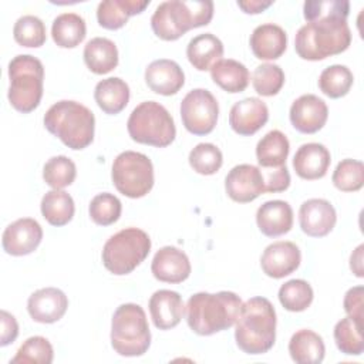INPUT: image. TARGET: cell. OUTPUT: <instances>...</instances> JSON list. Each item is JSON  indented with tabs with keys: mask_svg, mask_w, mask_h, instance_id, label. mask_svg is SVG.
Instances as JSON below:
<instances>
[{
	"mask_svg": "<svg viewBox=\"0 0 364 364\" xmlns=\"http://www.w3.org/2000/svg\"><path fill=\"white\" fill-rule=\"evenodd\" d=\"M242 299L233 291H199L189 297L185 314L189 328L199 336H212L230 328L240 313Z\"/></svg>",
	"mask_w": 364,
	"mask_h": 364,
	"instance_id": "6da1fadb",
	"label": "cell"
},
{
	"mask_svg": "<svg viewBox=\"0 0 364 364\" xmlns=\"http://www.w3.org/2000/svg\"><path fill=\"white\" fill-rule=\"evenodd\" d=\"M276 311L266 297H252L242 303L236 318L235 340L237 347L252 355L267 353L276 340Z\"/></svg>",
	"mask_w": 364,
	"mask_h": 364,
	"instance_id": "7a4b0ae2",
	"label": "cell"
},
{
	"mask_svg": "<svg viewBox=\"0 0 364 364\" xmlns=\"http://www.w3.org/2000/svg\"><path fill=\"white\" fill-rule=\"evenodd\" d=\"M351 31L347 18L323 17L307 21L294 37V48L303 60L318 61L348 48Z\"/></svg>",
	"mask_w": 364,
	"mask_h": 364,
	"instance_id": "3957f363",
	"label": "cell"
},
{
	"mask_svg": "<svg viewBox=\"0 0 364 364\" xmlns=\"http://www.w3.org/2000/svg\"><path fill=\"white\" fill-rule=\"evenodd\" d=\"M212 17L210 0H166L155 9L151 27L159 38L173 41L192 28L209 24Z\"/></svg>",
	"mask_w": 364,
	"mask_h": 364,
	"instance_id": "277c9868",
	"label": "cell"
},
{
	"mask_svg": "<svg viewBox=\"0 0 364 364\" xmlns=\"http://www.w3.org/2000/svg\"><path fill=\"white\" fill-rule=\"evenodd\" d=\"M44 127L50 134L61 139L65 146L80 151L94 139L95 117L85 105L71 100H61L47 109Z\"/></svg>",
	"mask_w": 364,
	"mask_h": 364,
	"instance_id": "5b68a950",
	"label": "cell"
},
{
	"mask_svg": "<svg viewBox=\"0 0 364 364\" xmlns=\"http://www.w3.org/2000/svg\"><path fill=\"white\" fill-rule=\"evenodd\" d=\"M111 346L124 357H138L148 351L151 331L139 304L125 303L117 307L111 320Z\"/></svg>",
	"mask_w": 364,
	"mask_h": 364,
	"instance_id": "8992f818",
	"label": "cell"
},
{
	"mask_svg": "<svg viewBox=\"0 0 364 364\" xmlns=\"http://www.w3.org/2000/svg\"><path fill=\"white\" fill-rule=\"evenodd\" d=\"M9 101L11 107L23 114L34 111L43 97L44 67L30 54H18L9 63Z\"/></svg>",
	"mask_w": 364,
	"mask_h": 364,
	"instance_id": "52a82bcc",
	"label": "cell"
},
{
	"mask_svg": "<svg viewBox=\"0 0 364 364\" xmlns=\"http://www.w3.org/2000/svg\"><path fill=\"white\" fill-rule=\"evenodd\" d=\"M127 129L135 142L156 148L171 145L176 135L172 115L156 101H144L136 105L128 118Z\"/></svg>",
	"mask_w": 364,
	"mask_h": 364,
	"instance_id": "ba28073f",
	"label": "cell"
},
{
	"mask_svg": "<svg viewBox=\"0 0 364 364\" xmlns=\"http://www.w3.org/2000/svg\"><path fill=\"white\" fill-rule=\"evenodd\" d=\"M151 239L138 228H125L112 235L102 247L105 269L117 276L128 274L149 255Z\"/></svg>",
	"mask_w": 364,
	"mask_h": 364,
	"instance_id": "9c48e42d",
	"label": "cell"
},
{
	"mask_svg": "<svg viewBox=\"0 0 364 364\" xmlns=\"http://www.w3.org/2000/svg\"><path fill=\"white\" fill-rule=\"evenodd\" d=\"M111 178L117 191L124 196L142 198L154 186V166L146 155L124 151L114 159Z\"/></svg>",
	"mask_w": 364,
	"mask_h": 364,
	"instance_id": "30bf717a",
	"label": "cell"
},
{
	"mask_svg": "<svg viewBox=\"0 0 364 364\" xmlns=\"http://www.w3.org/2000/svg\"><path fill=\"white\" fill-rule=\"evenodd\" d=\"M219 115V105L213 94L205 88L191 90L181 102L183 127L193 135H206L213 131Z\"/></svg>",
	"mask_w": 364,
	"mask_h": 364,
	"instance_id": "8fae6325",
	"label": "cell"
},
{
	"mask_svg": "<svg viewBox=\"0 0 364 364\" xmlns=\"http://www.w3.org/2000/svg\"><path fill=\"white\" fill-rule=\"evenodd\" d=\"M225 189L228 196L235 202H252L264 193L263 173L257 166L250 164L236 165L225 178Z\"/></svg>",
	"mask_w": 364,
	"mask_h": 364,
	"instance_id": "7c38bea8",
	"label": "cell"
},
{
	"mask_svg": "<svg viewBox=\"0 0 364 364\" xmlns=\"http://www.w3.org/2000/svg\"><path fill=\"white\" fill-rule=\"evenodd\" d=\"M43 239V229L33 218H21L10 223L1 237L6 253L11 256L30 255L37 249Z\"/></svg>",
	"mask_w": 364,
	"mask_h": 364,
	"instance_id": "4fadbf2b",
	"label": "cell"
},
{
	"mask_svg": "<svg viewBox=\"0 0 364 364\" xmlns=\"http://www.w3.org/2000/svg\"><path fill=\"white\" fill-rule=\"evenodd\" d=\"M337 222L334 206L321 198H311L301 203L299 209V223L301 230L311 237L328 235Z\"/></svg>",
	"mask_w": 364,
	"mask_h": 364,
	"instance_id": "5bb4252c",
	"label": "cell"
},
{
	"mask_svg": "<svg viewBox=\"0 0 364 364\" xmlns=\"http://www.w3.org/2000/svg\"><path fill=\"white\" fill-rule=\"evenodd\" d=\"M290 122L301 134L320 131L328 117L327 104L314 94L300 95L290 107Z\"/></svg>",
	"mask_w": 364,
	"mask_h": 364,
	"instance_id": "9a60e30c",
	"label": "cell"
},
{
	"mask_svg": "<svg viewBox=\"0 0 364 364\" xmlns=\"http://www.w3.org/2000/svg\"><path fill=\"white\" fill-rule=\"evenodd\" d=\"M301 262V253L296 243L280 240L270 243L262 253L260 266L266 276L282 279L293 273Z\"/></svg>",
	"mask_w": 364,
	"mask_h": 364,
	"instance_id": "2e32d148",
	"label": "cell"
},
{
	"mask_svg": "<svg viewBox=\"0 0 364 364\" xmlns=\"http://www.w3.org/2000/svg\"><path fill=\"white\" fill-rule=\"evenodd\" d=\"M68 299L57 287H44L36 290L27 300V311L37 323H55L67 311Z\"/></svg>",
	"mask_w": 364,
	"mask_h": 364,
	"instance_id": "e0dca14e",
	"label": "cell"
},
{
	"mask_svg": "<svg viewBox=\"0 0 364 364\" xmlns=\"http://www.w3.org/2000/svg\"><path fill=\"white\" fill-rule=\"evenodd\" d=\"M269 119L267 105L256 97H247L233 104L229 112V125L243 136L256 134Z\"/></svg>",
	"mask_w": 364,
	"mask_h": 364,
	"instance_id": "ac0fdd59",
	"label": "cell"
},
{
	"mask_svg": "<svg viewBox=\"0 0 364 364\" xmlns=\"http://www.w3.org/2000/svg\"><path fill=\"white\" fill-rule=\"evenodd\" d=\"M191 262L186 253L175 246L161 247L151 263L154 277L165 283H182L191 274Z\"/></svg>",
	"mask_w": 364,
	"mask_h": 364,
	"instance_id": "d6986e66",
	"label": "cell"
},
{
	"mask_svg": "<svg viewBox=\"0 0 364 364\" xmlns=\"http://www.w3.org/2000/svg\"><path fill=\"white\" fill-rule=\"evenodd\" d=\"M145 82L156 94L173 95L185 84V74L173 60L159 58L148 64L145 70Z\"/></svg>",
	"mask_w": 364,
	"mask_h": 364,
	"instance_id": "ffe728a7",
	"label": "cell"
},
{
	"mask_svg": "<svg viewBox=\"0 0 364 364\" xmlns=\"http://www.w3.org/2000/svg\"><path fill=\"white\" fill-rule=\"evenodd\" d=\"M331 156L328 149L318 142H309L299 146L293 158L296 173L307 181L323 178L330 166Z\"/></svg>",
	"mask_w": 364,
	"mask_h": 364,
	"instance_id": "44dd1931",
	"label": "cell"
},
{
	"mask_svg": "<svg viewBox=\"0 0 364 364\" xmlns=\"http://www.w3.org/2000/svg\"><path fill=\"white\" fill-rule=\"evenodd\" d=\"M183 301L178 291L161 289L149 299V313L154 326L159 330H169L179 324L183 316Z\"/></svg>",
	"mask_w": 364,
	"mask_h": 364,
	"instance_id": "7402d4cb",
	"label": "cell"
},
{
	"mask_svg": "<svg viewBox=\"0 0 364 364\" xmlns=\"http://www.w3.org/2000/svg\"><path fill=\"white\" fill-rule=\"evenodd\" d=\"M256 223L263 235L269 237L282 236L293 226V209L286 200H267L259 206Z\"/></svg>",
	"mask_w": 364,
	"mask_h": 364,
	"instance_id": "603a6c76",
	"label": "cell"
},
{
	"mask_svg": "<svg viewBox=\"0 0 364 364\" xmlns=\"http://www.w3.org/2000/svg\"><path fill=\"white\" fill-rule=\"evenodd\" d=\"M249 44L256 58L276 60L286 51L287 34L280 26L264 23L252 31Z\"/></svg>",
	"mask_w": 364,
	"mask_h": 364,
	"instance_id": "cb8c5ba5",
	"label": "cell"
},
{
	"mask_svg": "<svg viewBox=\"0 0 364 364\" xmlns=\"http://www.w3.org/2000/svg\"><path fill=\"white\" fill-rule=\"evenodd\" d=\"M149 0H104L97 7L98 24L107 30H118L131 16L142 13Z\"/></svg>",
	"mask_w": 364,
	"mask_h": 364,
	"instance_id": "d4e9b609",
	"label": "cell"
},
{
	"mask_svg": "<svg viewBox=\"0 0 364 364\" xmlns=\"http://www.w3.org/2000/svg\"><path fill=\"white\" fill-rule=\"evenodd\" d=\"M223 55V43L212 33H203L193 37L186 47L189 63L199 71L210 70V67Z\"/></svg>",
	"mask_w": 364,
	"mask_h": 364,
	"instance_id": "484cf974",
	"label": "cell"
},
{
	"mask_svg": "<svg viewBox=\"0 0 364 364\" xmlns=\"http://www.w3.org/2000/svg\"><path fill=\"white\" fill-rule=\"evenodd\" d=\"M289 353L299 364H320L326 354L321 336L313 330L303 328L296 331L289 341Z\"/></svg>",
	"mask_w": 364,
	"mask_h": 364,
	"instance_id": "4316f807",
	"label": "cell"
},
{
	"mask_svg": "<svg viewBox=\"0 0 364 364\" xmlns=\"http://www.w3.org/2000/svg\"><path fill=\"white\" fill-rule=\"evenodd\" d=\"M94 98L105 114L115 115L127 107L129 101V87L119 77H109L97 82Z\"/></svg>",
	"mask_w": 364,
	"mask_h": 364,
	"instance_id": "83f0119b",
	"label": "cell"
},
{
	"mask_svg": "<svg viewBox=\"0 0 364 364\" xmlns=\"http://www.w3.org/2000/svg\"><path fill=\"white\" fill-rule=\"evenodd\" d=\"M84 63L94 74H107L118 65V50L112 40L94 37L84 47Z\"/></svg>",
	"mask_w": 364,
	"mask_h": 364,
	"instance_id": "f1b7e54d",
	"label": "cell"
},
{
	"mask_svg": "<svg viewBox=\"0 0 364 364\" xmlns=\"http://www.w3.org/2000/svg\"><path fill=\"white\" fill-rule=\"evenodd\" d=\"M210 77L215 84L230 94L245 91L250 80L246 65L232 58H220L216 61L210 67Z\"/></svg>",
	"mask_w": 364,
	"mask_h": 364,
	"instance_id": "f546056e",
	"label": "cell"
},
{
	"mask_svg": "<svg viewBox=\"0 0 364 364\" xmlns=\"http://www.w3.org/2000/svg\"><path fill=\"white\" fill-rule=\"evenodd\" d=\"M290 151L287 136L279 131H269L256 145V158L263 169L279 168L286 165V159Z\"/></svg>",
	"mask_w": 364,
	"mask_h": 364,
	"instance_id": "4dcf8cb0",
	"label": "cell"
},
{
	"mask_svg": "<svg viewBox=\"0 0 364 364\" xmlns=\"http://www.w3.org/2000/svg\"><path fill=\"white\" fill-rule=\"evenodd\" d=\"M87 34L85 20L77 13H63L57 16L51 26V37L58 47L74 48Z\"/></svg>",
	"mask_w": 364,
	"mask_h": 364,
	"instance_id": "1f68e13d",
	"label": "cell"
},
{
	"mask_svg": "<svg viewBox=\"0 0 364 364\" xmlns=\"http://www.w3.org/2000/svg\"><path fill=\"white\" fill-rule=\"evenodd\" d=\"M41 215L53 226L67 225L75 212L74 200L70 193L61 189H53L44 193L41 199Z\"/></svg>",
	"mask_w": 364,
	"mask_h": 364,
	"instance_id": "d6a6232c",
	"label": "cell"
},
{
	"mask_svg": "<svg viewBox=\"0 0 364 364\" xmlns=\"http://www.w3.org/2000/svg\"><path fill=\"white\" fill-rule=\"evenodd\" d=\"M363 321L350 316L341 318L334 326V341L337 348L347 355H361L364 351Z\"/></svg>",
	"mask_w": 364,
	"mask_h": 364,
	"instance_id": "836d02e7",
	"label": "cell"
},
{
	"mask_svg": "<svg viewBox=\"0 0 364 364\" xmlns=\"http://www.w3.org/2000/svg\"><path fill=\"white\" fill-rule=\"evenodd\" d=\"M354 77L348 67L333 64L324 68L318 77L320 91L330 98H340L348 94Z\"/></svg>",
	"mask_w": 364,
	"mask_h": 364,
	"instance_id": "e575fe53",
	"label": "cell"
},
{
	"mask_svg": "<svg viewBox=\"0 0 364 364\" xmlns=\"http://www.w3.org/2000/svg\"><path fill=\"white\" fill-rule=\"evenodd\" d=\"M313 289L303 279H291L280 286L279 301L289 311H303L313 301Z\"/></svg>",
	"mask_w": 364,
	"mask_h": 364,
	"instance_id": "d590c367",
	"label": "cell"
},
{
	"mask_svg": "<svg viewBox=\"0 0 364 364\" xmlns=\"http://www.w3.org/2000/svg\"><path fill=\"white\" fill-rule=\"evenodd\" d=\"M77 176L75 164L64 155L50 158L43 168V178L53 189H63L70 186Z\"/></svg>",
	"mask_w": 364,
	"mask_h": 364,
	"instance_id": "8d00e7d4",
	"label": "cell"
},
{
	"mask_svg": "<svg viewBox=\"0 0 364 364\" xmlns=\"http://www.w3.org/2000/svg\"><path fill=\"white\" fill-rule=\"evenodd\" d=\"M14 40L23 47H41L46 43V26L41 18L26 14L17 18L13 27Z\"/></svg>",
	"mask_w": 364,
	"mask_h": 364,
	"instance_id": "74e56055",
	"label": "cell"
},
{
	"mask_svg": "<svg viewBox=\"0 0 364 364\" xmlns=\"http://www.w3.org/2000/svg\"><path fill=\"white\" fill-rule=\"evenodd\" d=\"M331 181L338 191L355 192L364 185V165L361 161L343 159L337 164Z\"/></svg>",
	"mask_w": 364,
	"mask_h": 364,
	"instance_id": "f35d334b",
	"label": "cell"
},
{
	"mask_svg": "<svg viewBox=\"0 0 364 364\" xmlns=\"http://www.w3.org/2000/svg\"><path fill=\"white\" fill-rule=\"evenodd\" d=\"M88 212L94 223L100 226H108L119 219L122 212V203L115 195L109 192H102L92 198Z\"/></svg>",
	"mask_w": 364,
	"mask_h": 364,
	"instance_id": "ab89813d",
	"label": "cell"
},
{
	"mask_svg": "<svg viewBox=\"0 0 364 364\" xmlns=\"http://www.w3.org/2000/svg\"><path fill=\"white\" fill-rule=\"evenodd\" d=\"M189 165L192 169L200 175L216 173L222 164L223 155L220 149L210 142H200L189 152Z\"/></svg>",
	"mask_w": 364,
	"mask_h": 364,
	"instance_id": "60d3db41",
	"label": "cell"
},
{
	"mask_svg": "<svg viewBox=\"0 0 364 364\" xmlns=\"http://www.w3.org/2000/svg\"><path fill=\"white\" fill-rule=\"evenodd\" d=\"M252 84L257 94L263 97H273L284 84V73L277 64H260L253 71Z\"/></svg>",
	"mask_w": 364,
	"mask_h": 364,
	"instance_id": "b9f144b4",
	"label": "cell"
},
{
	"mask_svg": "<svg viewBox=\"0 0 364 364\" xmlns=\"http://www.w3.org/2000/svg\"><path fill=\"white\" fill-rule=\"evenodd\" d=\"M54 351L53 346L46 337L34 336L27 338L10 363H34V364H50L53 363Z\"/></svg>",
	"mask_w": 364,
	"mask_h": 364,
	"instance_id": "7bdbcfd3",
	"label": "cell"
},
{
	"mask_svg": "<svg viewBox=\"0 0 364 364\" xmlns=\"http://www.w3.org/2000/svg\"><path fill=\"white\" fill-rule=\"evenodd\" d=\"M350 3L347 0H307L303 6V14L307 21L323 17L347 18Z\"/></svg>",
	"mask_w": 364,
	"mask_h": 364,
	"instance_id": "ee69618b",
	"label": "cell"
},
{
	"mask_svg": "<svg viewBox=\"0 0 364 364\" xmlns=\"http://www.w3.org/2000/svg\"><path fill=\"white\" fill-rule=\"evenodd\" d=\"M264 178V192H283L290 185V173L286 165L262 171Z\"/></svg>",
	"mask_w": 364,
	"mask_h": 364,
	"instance_id": "f6af8a7d",
	"label": "cell"
},
{
	"mask_svg": "<svg viewBox=\"0 0 364 364\" xmlns=\"http://www.w3.org/2000/svg\"><path fill=\"white\" fill-rule=\"evenodd\" d=\"M363 293H364L363 286H354L347 290L343 301L346 313L350 317L360 321H363Z\"/></svg>",
	"mask_w": 364,
	"mask_h": 364,
	"instance_id": "bcb514c9",
	"label": "cell"
},
{
	"mask_svg": "<svg viewBox=\"0 0 364 364\" xmlns=\"http://www.w3.org/2000/svg\"><path fill=\"white\" fill-rule=\"evenodd\" d=\"M18 334V324L13 314L6 310H1V341L0 346H9L16 340Z\"/></svg>",
	"mask_w": 364,
	"mask_h": 364,
	"instance_id": "7dc6e473",
	"label": "cell"
},
{
	"mask_svg": "<svg viewBox=\"0 0 364 364\" xmlns=\"http://www.w3.org/2000/svg\"><path fill=\"white\" fill-rule=\"evenodd\" d=\"M273 4L272 0H246V1H237V6L247 14H257L266 10Z\"/></svg>",
	"mask_w": 364,
	"mask_h": 364,
	"instance_id": "c3c4849f",
	"label": "cell"
},
{
	"mask_svg": "<svg viewBox=\"0 0 364 364\" xmlns=\"http://www.w3.org/2000/svg\"><path fill=\"white\" fill-rule=\"evenodd\" d=\"M363 250H364V245H360V246H357V249L350 256V269L353 270V273L357 277H363L364 276V270H363Z\"/></svg>",
	"mask_w": 364,
	"mask_h": 364,
	"instance_id": "681fc988",
	"label": "cell"
}]
</instances>
